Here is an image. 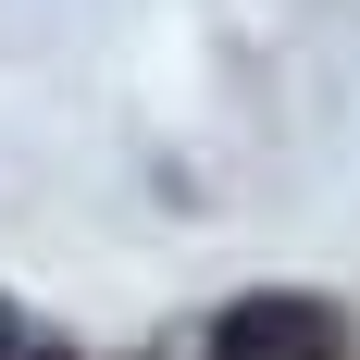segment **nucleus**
<instances>
[{
	"label": "nucleus",
	"mask_w": 360,
	"mask_h": 360,
	"mask_svg": "<svg viewBox=\"0 0 360 360\" xmlns=\"http://www.w3.org/2000/svg\"><path fill=\"white\" fill-rule=\"evenodd\" d=\"M212 360H335V311H311V298H236L212 323Z\"/></svg>",
	"instance_id": "obj_1"
}]
</instances>
